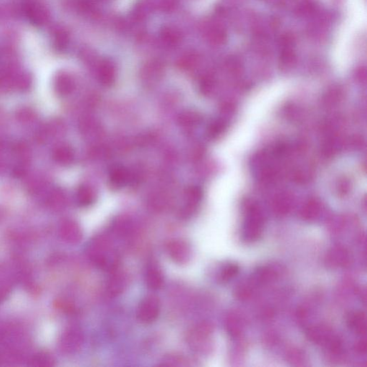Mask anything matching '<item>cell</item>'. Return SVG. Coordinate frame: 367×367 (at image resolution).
Wrapping results in <instances>:
<instances>
[{
  "label": "cell",
  "mask_w": 367,
  "mask_h": 367,
  "mask_svg": "<svg viewBox=\"0 0 367 367\" xmlns=\"http://www.w3.org/2000/svg\"><path fill=\"white\" fill-rule=\"evenodd\" d=\"M89 256L100 269L112 270L116 267L118 258L108 239L99 237L89 248Z\"/></svg>",
  "instance_id": "1"
},
{
  "label": "cell",
  "mask_w": 367,
  "mask_h": 367,
  "mask_svg": "<svg viewBox=\"0 0 367 367\" xmlns=\"http://www.w3.org/2000/svg\"><path fill=\"white\" fill-rule=\"evenodd\" d=\"M264 220L261 211L255 204H250L245 210L242 238L247 243L257 241L262 235Z\"/></svg>",
  "instance_id": "2"
},
{
  "label": "cell",
  "mask_w": 367,
  "mask_h": 367,
  "mask_svg": "<svg viewBox=\"0 0 367 367\" xmlns=\"http://www.w3.org/2000/svg\"><path fill=\"white\" fill-rule=\"evenodd\" d=\"M160 311L161 303L158 297L148 295L141 300L138 307L136 316L143 324H152L158 318Z\"/></svg>",
  "instance_id": "3"
},
{
  "label": "cell",
  "mask_w": 367,
  "mask_h": 367,
  "mask_svg": "<svg viewBox=\"0 0 367 367\" xmlns=\"http://www.w3.org/2000/svg\"><path fill=\"white\" fill-rule=\"evenodd\" d=\"M166 251L172 261L180 265L189 263L192 254L189 243L181 239L170 240L166 245Z\"/></svg>",
  "instance_id": "4"
},
{
  "label": "cell",
  "mask_w": 367,
  "mask_h": 367,
  "mask_svg": "<svg viewBox=\"0 0 367 367\" xmlns=\"http://www.w3.org/2000/svg\"><path fill=\"white\" fill-rule=\"evenodd\" d=\"M25 13L32 23L43 25L49 18L46 7L37 1H28L25 5Z\"/></svg>",
  "instance_id": "5"
},
{
  "label": "cell",
  "mask_w": 367,
  "mask_h": 367,
  "mask_svg": "<svg viewBox=\"0 0 367 367\" xmlns=\"http://www.w3.org/2000/svg\"><path fill=\"white\" fill-rule=\"evenodd\" d=\"M350 255L348 251L342 247H335L328 253L326 263L330 268H345L350 263Z\"/></svg>",
  "instance_id": "6"
},
{
  "label": "cell",
  "mask_w": 367,
  "mask_h": 367,
  "mask_svg": "<svg viewBox=\"0 0 367 367\" xmlns=\"http://www.w3.org/2000/svg\"><path fill=\"white\" fill-rule=\"evenodd\" d=\"M145 281L148 288L152 290H159L163 287L165 278L162 270L158 266L152 263L148 266L145 274Z\"/></svg>",
  "instance_id": "7"
},
{
  "label": "cell",
  "mask_w": 367,
  "mask_h": 367,
  "mask_svg": "<svg viewBox=\"0 0 367 367\" xmlns=\"http://www.w3.org/2000/svg\"><path fill=\"white\" fill-rule=\"evenodd\" d=\"M61 236L68 243L76 244L82 240L83 233L81 227L74 221H66L62 225Z\"/></svg>",
  "instance_id": "8"
},
{
  "label": "cell",
  "mask_w": 367,
  "mask_h": 367,
  "mask_svg": "<svg viewBox=\"0 0 367 367\" xmlns=\"http://www.w3.org/2000/svg\"><path fill=\"white\" fill-rule=\"evenodd\" d=\"M212 332V328L208 323L202 322L198 324L190 333L189 340L193 347H197L203 342L207 340Z\"/></svg>",
  "instance_id": "9"
},
{
  "label": "cell",
  "mask_w": 367,
  "mask_h": 367,
  "mask_svg": "<svg viewBox=\"0 0 367 367\" xmlns=\"http://www.w3.org/2000/svg\"><path fill=\"white\" fill-rule=\"evenodd\" d=\"M127 276L121 271H116L108 282V293L111 296H117L124 291L127 286Z\"/></svg>",
  "instance_id": "10"
},
{
  "label": "cell",
  "mask_w": 367,
  "mask_h": 367,
  "mask_svg": "<svg viewBox=\"0 0 367 367\" xmlns=\"http://www.w3.org/2000/svg\"><path fill=\"white\" fill-rule=\"evenodd\" d=\"M349 327L359 335H365L367 333L366 315L362 311H354L349 313L347 317Z\"/></svg>",
  "instance_id": "11"
},
{
  "label": "cell",
  "mask_w": 367,
  "mask_h": 367,
  "mask_svg": "<svg viewBox=\"0 0 367 367\" xmlns=\"http://www.w3.org/2000/svg\"><path fill=\"white\" fill-rule=\"evenodd\" d=\"M320 212H321L320 203L316 199H311L303 206L300 211V216L302 220L311 222L317 218Z\"/></svg>",
  "instance_id": "12"
},
{
  "label": "cell",
  "mask_w": 367,
  "mask_h": 367,
  "mask_svg": "<svg viewBox=\"0 0 367 367\" xmlns=\"http://www.w3.org/2000/svg\"><path fill=\"white\" fill-rule=\"evenodd\" d=\"M127 170L122 166H115L110 170L109 174L110 183L116 187L123 186L128 181Z\"/></svg>",
  "instance_id": "13"
},
{
  "label": "cell",
  "mask_w": 367,
  "mask_h": 367,
  "mask_svg": "<svg viewBox=\"0 0 367 367\" xmlns=\"http://www.w3.org/2000/svg\"><path fill=\"white\" fill-rule=\"evenodd\" d=\"M115 68L110 62L105 61L102 63L99 68V79L103 85L109 86L114 82Z\"/></svg>",
  "instance_id": "14"
},
{
  "label": "cell",
  "mask_w": 367,
  "mask_h": 367,
  "mask_svg": "<svg viewBox=\"0 0 367 367\" xmlns=\"http://www.w3.org/2000/svg\"><path fill=\"white\" fill-rule=\"evenodd\" d=\"M76 199L80 206L88 207L93 203L95 200V194L92 188L83 185L78 189Z\"/></svg>",
  "instance_id": "15"
},
{
  "label": "cell",
  "mask_w": 367,
  "mask_h": 367,
  "mask_svg": "<svg viewBox=\"0 0 367 367\" xmlns=\"http://www.w3.org/2000/svg\"><path fill=\"white\" fill-rule=\"evenodd\" d=\"M55 87L58 93L65 95L72 92L74 84L72 79L68 75L62 74L57 78Z\"/></svg>",
  "instance_id": "16"
},
{
  "label": "cell",
  "mask_w": 367,
  "mask_h": 367,
  "mask_svg": "<svg viewBox=\"0 0 367 367\" xmlns=\"http://www.w3.org/2000/svg\"><path fill=\"white\" fill-rule=\"evenodd\" d=\"M274 269L269 267L261 268L255 273L253 277V283L264 284L274 280L275 277Z\"/></svg>",
  "instance_id": "17"
},
{
  "label": "cell",
  "mask_w": 367,
  "mask_h": 367,
  "mask_svg": "<svg viewBox=\"0 0 367 367\" xmlns=\"http://www.w3.org/2000/svg\"><path fill=\"white\" fill-rule=\"evenodd\" d=\"M54 157L57 162L63 165H68L72 162L74 154L72 149L68 146H61L57 148L54 152Z\"/></svg>",
  "instance_id": "18"
},
{
  "label": "cell",
  "mask_w": 367,
  "mask_h": 367,
  "mask_svg": "<svg viewBox=\"0 0 367 367\" xmlns=\"http://www.w3.org/2000/svg\"><path fill=\"white\" fill-rule=\"evenodd\" d=\"M290 209V200L287 196H280L274 203V212L277 215L283 216L288 214Z\"/></svg>",
  "instance_id": "19"
},
{
  "label": "cell",
  "mask_w": 367,
  "mask_h": 367,
  "mask_svg": "<svg viewBox=\"0 0 367 367\" xmlns=\"http://www.w3.org/2000/svg\"><path fill=\"white\" fill-rule=\"evenodd\" d=\"M226 328L229 334L233 338L239 337L242 332V324L238 316H229L227 318Z\"/></svg>",
  "instance_id": "20"
},
{
  "label": "cell",
  "mask_w": 367,
  "mask_h": 367,
  "mask_svg": "<svg viewBox=\"0 0 367 367\" xmlns=\"http://www.w3.org/2000/svg\"><path fill=\"white\" fill-rule=\"evenodd\" d=\"M239 266L235 263H230L225 266L221 271L220 280L222 282H227L234 278L239 273Z\"/></svg>",
  "instance_id": "21"
},
{
  "label": "cell",
  "mask_w": 367,
  "mask_h": 367,
  "mask_svg": "<svg viewBox=\"0 0 367 367\" xmlns=\"http://www.w3.org/2000/svg\"><path fill=\"white\" fill-rule=\"evenodd\" d=\"M199 117L196 113L186 111L183 113L179 118L180 122L185 126H193L199 121Z\"/></svg>",
  "instance_id": "22"
},
{
  "label": "cell",
  "mask_w": 367,
  "mask_h": 367,
  "mask_svg": "<svg viewBox=\"0 0 367 367\" xmlns=\"http://www.w3.org/2000/svg\"><path fill=\"white\" fill-rule=\"evenodd\" d=\"M252 288L249 285H240L235 290V294L236 298L240 300H246L251 296Z\"/></svg>",
  "instance_id": "23"
},
{
  "label": "cell",
  "mask_w": 367,
  "mask_h": 367,
  "mask_svg": "<svg viewBox=\"0 0 367 367\" xmlns=\"http://www.w3.org/2000/svg\"><path fill=\"white\" fill-rule=\"evenodd\" d=\"M55 43L57 47L60 48H63L65 47L68 41V35L64 31L59 30L55 33Z\"/></svg>",
  "instance_id": "24"
},
{
  "label": "cell",
  "mask_w": 367,
  "mask_h": 367,
  "mask_svg": "<svg viewBox=\"0 0 367 367\" xmlns=\"http://www.w3.org/2000/svg\"><path fill=\"white\" fill-rule=\"evenodd\" d=\"M223 123L220 122L214 123V124H212V126H210V128H209V134L211 136H213V137H214V136H217V135L221 134L222 131H223Z\"/></svg>",
  "instance_id": "25"
},
{
  "label": "cell",
  "mask_w": 367,
  "mask_h": 367,
  "mask_svg": "<svg viewBox=\"0 0 367 367\" xmlns=\"http://www.w3.org/2000/svg\"><path fill=\"white\" fill-rule=\"evenodd\" d=\"M367 348V341L365 339L360 341L355 346V349L359 354L364 355L366 353Z\"/></svg>",
  "instance_id": "26"
}]
</instances>
